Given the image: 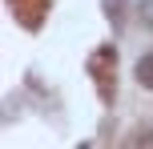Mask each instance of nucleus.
<instances>
[{
	"instance_id": "3",
	"label": "nucleus",
	"mask_w": 153,
	"mask_h": 149,
	"mask_svg": "<svg viewBox=\"0 0 153 149\" xmlns=\"http://www.w3.org/2000/svg\"><path fill=\"white\" fill-rule=\"evenodd\" d=\"M137 81H141V85H149V89H153V53H149L145 61L137 64Z\"/></svg>"
},
{
	"instance_id": "1",
	"label": "nucleus",
	"mask_w": 153,
	"mask_h": 149,
	"mask_svg": "<svg viewBox=\"0 0 153 149\" xmlns=\"http://www.w3.org/2000/svg\"><path fill=\"white\" fill-rule=\"evenodd\" d=\"M89 69H93V77L101 81V97L113 105V97H117V53H113L109 44H101L97 53H93Z\"/></svg>"
},
{
	"instance_id": "2",
	"label": "nucleus",
	"mask_w": 153,
	"mask_h": 149,
	"mask_svg": "<svg viewBox=\"0 0 153 149\" xmlns=\"http://www.w3.org/2000/svg\"><path fill=\"white\" fill-rule=\"evenodd\" d=\"M8 8L20 16L24 28H40V20H45V12H48V0H8Z\"/></svg>"
},
{
	"instance_id": "4",
	"label": "nucleus",
	"mask_w": 153,
	"mask_h": 149,
	"mask_svg": "<svg viewBox=\"0 0 153 149\" xmlns=\"http://www.w3.org/2000/svg\"><path fill=\"white\" fill-rule=\"evenodd\" d=\"M141 16H145V24H153V0H145V4H141Z\"/></svg>"
}]
</instances>
